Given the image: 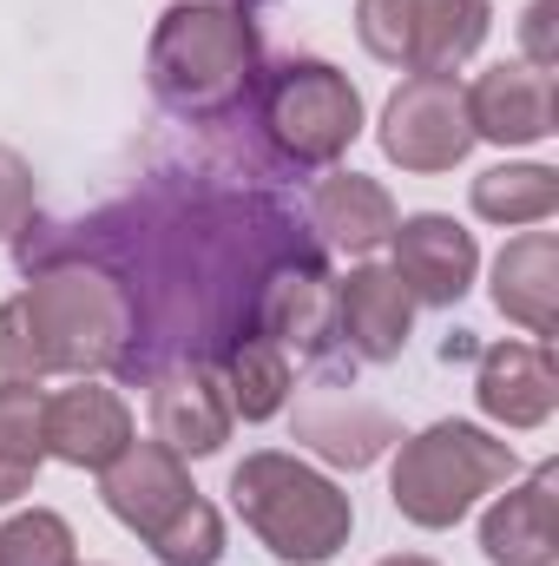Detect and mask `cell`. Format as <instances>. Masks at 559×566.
Masks as SVG:
<instances>
[{"mask_svg":"<svg viewBox=\"0 0 559 566\" xmlns=\"http://www.w3.org/2000/svg\"><path fill=\"white\" fill-rule=\"evenodd\" d=\"M514 468H520L514 441H500V434H487L474 422H434V428H421L415 441H402L389 494H395V514L409 527L447 534L454 521H467V507L481 494L507 488Z\"/></svg>","mask_w":559,"mask_h":566,"instance_id":"obj_4","label":"cell"},{"mask_svg":"<svg viewBox=\"0 0 559 566\" xmlns=\"http://www.w3.org/2000/svg\"><path fill=\"white\" fill-rule=\"evenodd\" d=\"M40 461H46V396L33 382L0 376V507L33 488Z\"/></svg>","mask_w":559,"mask_h":566,"instance_id":"obj_19","label":"cell"},{"mask_svg":"<svg viewBox=\"0 0 559 566\" xmlns=\"http://www.w3.org/2000/svg\"><path fill=\"white\" fill-rule=\"evenodd\" d=\"M231 7H251V0H231Z\"/></svg>","mask_w":559,"mask_h":566,"instance_id":"obj_28","label":"cell"},{"mask_svg":"<svg viewBox=\"0 0 559 566\" xmlns=\"http://www.w3.org/2000/svg\"><path fill=\"white\" fill-rule=\"evenodd\" d=\"M99 494L113 507V521H126L133 534H151L165 514H178L198 488L184 474V461L165 441H126L106 468H99Z\"/></svg>","mask_w":559,"mask_h":566,"instance_id":"obj_13","label":"cell"},{"mask_svg":"<svg viewBox=\"0 0 559 566\" xmlns=\"http://www.w3.org/2000/svg\"><path fill=\"white\" fill-rule=\"evenodd\" d=\"M309 218H316V231H323L336 251H349V258L382 251V244L395 238V224H402L389 185H376V178H362V171H329V178L309 191Z\"/></svg>","mask_w":559,"mask_h":566,"instance_id":"obj_16","label":"cell"},{"mask_svg":"<svg viewBox=\"0 0 559 566\" xmlns=\"http://www.w3.org/2000/svg\"><path fill=\"white\" fill-rule=\"evenodd\" d=\"M145 547L158 554V566H218L224 560V521H218V507L204 494H191L178 514H165L145 534Z\"/></svg>","mask_w":559,"mask_h":566,"instance_id":"obj_22","label":"cell"},{"mask_svg":"<svg viewBox=\"0 0 559 566\" xmlns=\"http://www.w3.org/2000/svg\"><path fill=\"white\" fill-rule=\"evenodd\" d=\"M264 133L289 165H336L362 139V93L329 60H283L264 80Z\"/></svg>","mask_w":559,"mask_h":566,"instance_id":"obj_5","label":"cell"},{"mask_svg":"<svg viewBox=\"0 0 559 566\" xmlns=\"http://www.w3.org/2000/svg\"><path fill=\"white\" fill-rule=\"evenodd\" d=\"M467 119H474V139L494 145H540L559 119V93L553 73L527 66V60H500L487 66L474 86H467Z\"/></svg>","mask_w":559,"mask_h":566,"instance_id":"obj_10","label":"cell"},{"mask_svg":"<svg viewBox=\"0 0 559 566\" xmlns=\"http://www.w3.org/2000/svg\"><path fill=\"white\" fill-rule=\"evenodd\" d=\"M126 441H133V409L113 389L80 382V389L46 396V454L53 461H66V468H106Z\"/></svg>","mask_w":559,"mask_h":566,"instance_id":"obj_15","label":"cell"},{"mask_svg":"<svg viewBox=\"0 0 559 566\" xmlns=\"http://www.w3.org/2000/svg\"><path fill=\"white\" fill-rule=\"evenodd\" d=\"M224 402H231V416H244V422H271L283 402H289V356H283V343H264V336H251V343H238L231 356H224Z\"/></svg>","mask_w":559,"mask_h":566,"instance_id":"obj_21","label":"cell"},{"mask_svg":"<svg viewBox=\"0 0 559 566\" xmlns=\"http://www.w3.org/2000/svg\"><path fill=\"white\" fill-rule=\"evenodd\" d=\"M382 151L402 171H454L474 151V119H467V86L454 73H409L389 106H382Z\"/></svg>","mask_w":559,"mask_h":566,"instance_id":"obj_7","label":"cell"},{"mask_svg":"<svg viewBox=\"0 0 559 566\" xmlns=\"http://www.w3.org/2000/svg\"><path fill=\"white\" fill-rule=\"evenodd\" d=\"M559 211L553 165H494L474 178V218L487 224H547Z\"/></svg>","mask_w":559,"mask_h":566,"instance_id":"obj_20","label":"cell"},{"mask_svg":"<svg viewBox=\"0 0 559 566\" xmlns=\"http://www.w3.org/2000/svg\"><path fill=\"white\" fill-rule=\"evenodd\" d=\"M494 0H356V40L402 73H454L487 40Z\"/></svg>","mask_w":559,"mask_h":566,"instance_id":"obj_6","label":"cell"},{"mask_svg":"<svg viewBox=\"0 0 559 566\" xmlns=\"http://www.w3.org/2000/svg\"><path fill=\"white\" fill-rule=\"evenodd\" d=\"M559 0H534L527 7V20H520V40H527V66H540V73H553L559 66Z\"/></svg>","mask_w":559,"mask_h":566,"instance_id":"obj_26","label":"cell"},{"mask_svg":"<svg viewBox=\"0 0 559 566\" xmlns=\"http://www.w3.org/2000/svg\"><path fill=\"white\" fill-rule=\"evenodd\" d=\"M133 343V296L113 271L60 264L0 303V376H93L113 369Z\"/></svg>","mask_w":559,"mask_h":566,"instance_id":"obj_1","label":"cell"},{"mask_svg":"<svg viewBox=\"0 0 559 566\" xmlns=\"http://www.w3.org/2000/svg\"><path fill=\"white\" fill-rule=\"evenodd\" d=\"M257 329L264 343H303V349H323L336 336V290L329 277L303 258V264H283L277 277L264 283V303H257Z\"/></svg>","mask_w":559,"mask_h":566,"instance_id":"obj_18","label":"cell"},{"mask_svg":"<svg viewBox=\"0 0 559 566\" xmlns=\"http://www.w3.org/2000/svg\"><path fill=\"white\" fill-rule=\"evenodd\" d=\"M389 244H395V277H402V290H409L415 303H434V310L461 303L467 283H474V271H481V244H474V231H461V224L441 218V211H415V218H402Z\"/></svg>","mask_w":559,"mask_h":566,"instance_id":"obj_9","label":"cell"},{"mask_svg":"<svg viewBox=\"0 0 559 566\" xmlns=\"http://www.w3.org/2000/svg\"><path fill=\"white\" fill-rule=\"evenodd\" d=\"M257 20L231 0H178L158 13L145 46V80L178 119H218L257 86Z\"/></svg>","mask_w":559,"mask_h":566,"instance_id":"obj_2","label":"cell"},{"mask_svg":"<svg viewBox=\"0 0 559 566\" xmlns=\"http://www.w3.org/2000/svg\"><path fill=\"white\" fill-rule=\"evenodd\" d=\"M231 402L224 382L204 363H171L151 376V441H165L178 461H204L231 441Z\"/></svg>","mask_w":559,"mask_h":566,"instance_id":"obj_8","label":"cell"},{"mask_svg":"<svg viewBox=\"0 0 559 566\" xmlns=\"http://www.w3.org/2000/svg\"><path fill=\"white\" fill-rule=\"evenodd\" d=\"M559 468L540 461L520 488H507L481 521V554L494 566H553L559 560Z\"/></svg>","mask_w":559,"mask_h":566,"instance_id":"obj_12","label":"cell"},{"mask_svg":"<svg viewBox=\"0 0 559 566\" xmlns=\"http://www.w3.org/2000/svg\"><path fill=\"white\" fill-rule=\"evenodd\" d=\"M494 303L507 323L553 336L559 316V238L553 231H520L500 258H494Z\"/></svg>","mask_w":559,"mask_h":566,"instance_id":"obj_17","label":"cell"},{"mask_svg":"<svg viewBox=\"0 0 559 566\" xmlns=\"http://www.w3.org/2000/svg\"><path fill=\"white\" fill-rule=\"evenodd\" d=\"M415 329V296L402 290L395 271L382 264H356L336 283V336L362 356V363H395L409 349Z\"/></svg>","mask_w":559,"mask_h":566,"instance_id":"obj_11","label":"cell"},{"mask_svg":"<svg viewBox=\"0 0 559 566\" xmlns=\"http://www.w3.org/2000/svg\"><path fill=\"white\" fill-rule=\"evenodd\" d=\"M27 224H33V165L13 145H0V244Z\"/></svg>","mask_w":559,"mask_h":566,"instance_id":"obj_25","label":"cell"},{"mask_svg":"<svg viewBox=\"0 0 559 566\" xmlns=\"http://www.w3.org/2000/svg\"><path fill=\"white\" fill-rule=\"evenodd\" d=\"M376 566H434V560H421V554H395V560H376Z\"/></svg>","mask_w":559,"mask_h":566,"instance_id":"obj_27","label":"cell"},{"mask_svg":"<svg viewBox=\"0 0 559 566\" xmlns=\"http://www.w3.org/2000/svg\"><path fill=\"white\" fill-rule=\"evenodd\" d=\"M0 566H80L73 560V527L53 507H27L0 527Z\"/></svg>","mask_w":559,"mask_h":566,"instance_id":"obj_24","label":"cell"},{"mask_svg":"<svg viewBox=\"0 0 559 566\" xmlns=\"http://www.w3.org/2000/svg\"><path fill=\"white\" fill-rule=\"evenodd\" d=\"M231 501H238L244 527L289 566L336 560V554L349 547V534H356L349 494H342L323 468H309V461H296V454H277V448L244 454V461L231 468Z\"/></svg>","mask_w":559,"mask_h":566,"instance_id":"obj_3","label":"cell"},{"mask_svg":"<svg viewBox=\"0 0 559 566\" xmlns=\"http://www.w3.org/2000/svg\"><path fill=\"white\" fill-rule=\"evenodd\" d=\"M303 441H316L329 461H342V468H369L376 454H382V441H389V422L376 416V409H342L336 396L323 402V409H309L303 416Z\"/></svg>","mask_w":559,"mask_h":566,"instance_id":"obj_23","label":"cell"},{"mask_svg":"<svg viewBox=\"0 0 559 566\" xmlns=\"http://www.w3.org/2000/svg\"><path fill=\"white\" fill-rule=\"evenodd\" d=\"M474 402L500 428H540L559 409V369L540 343H494L474 376Z\"/></svg>","mask_w":559,"mask_h":566,"instance_id":"obj_14","label":"cell"}]
</instances>
